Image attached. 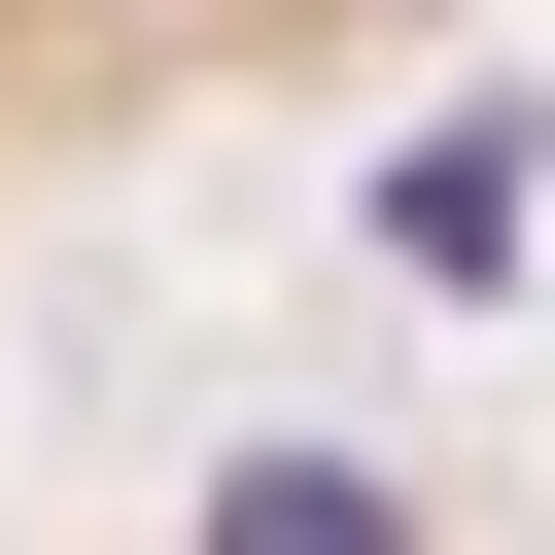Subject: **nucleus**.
<instances>
[{"mask_svg": "<svg viewBox=\"0 0 555 555\" xmlns=\"http://www.w3.org/2000/svg\"><path fill=\"white\" fill-rule=\"evenodd\" d=\"M451 0H0V278L69 243V208H139V173H208V139H278V104H382Z\"/></svg>", "mask_w": 555, "mask_h": 555, "instance_id": "nucleus-1", "label": "nucleus"}]
</instances>
